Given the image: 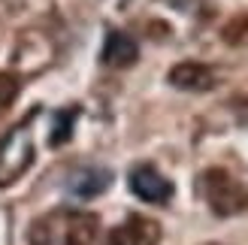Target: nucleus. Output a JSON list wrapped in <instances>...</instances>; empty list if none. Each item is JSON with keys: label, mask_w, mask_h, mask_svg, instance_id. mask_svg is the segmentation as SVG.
<instances>
[{"label": "nucleus", "mask_w": 248, "mask_h": 245, "mask_svg": "<svg viewBox=\"0 0 248 245\" xmlns=\"http://www.w3.org/2000/svg\"><path fill=\"white\" fill-rule=\"evenodd\" d=\"M157 242H160V224L145 215H127L106 236V245H157Z\"/></svg>", "instance_id": "4"}, {"label": "nucleus", "mask_w": 248, "mask_h": 245, "mask_svg": "<svg viewBox=\"0 0 248 245\" xmlns=\"http://www.w3.org/2000/svg\"><path fill=\"white\" fill-rule=\"evenodd\" d=\"M170 85L179 91H212L215 88V73L206 64H197V61H182L170 70Z\"/></svg>", "instance_id": "5"}, {"label": "nucleus", "mask_w": 248, "mask_h": 245, "mask_svg": "<svg viewBox=\"0 0 248 245\" xmlns=\"http://www.w3.org/2000/svg\"><path fill=\"white\" fill-rule=\"evenodd\" d=\"M130 191L136 194L140 200L145 203H155V206H167L170 197H172V182L160 173L157 167L152 164H140L130 169Z\"/></svg>", "instance_id": "3"}, {"label": "nucleus", "mask_w": 248, "mask_h": 245, "mask_svg": "<svg viewBox=\"0 0 248 245\" xmlns=\"http://www.w3.org/2000/svg\"><path fill=\"white\" fill-rule=\"evenodd\" d=\"M203 197L209 203V209L221 218H233V215H242L248 212V188L236 176H230L227 169L212 167L203 173Z\"/></svg>", "instance_id": "2"}, {"label": "nucleus", "mask_w": 248, "mask_h": 245, "mask_svg": "<svg viewBox=\"0 0 248 245\" xmlns=\"http://www.w3.org/2000/svg\"><path fill=\"white\" fill-rule=\"evenodd\" d=\"M100 236V218L91 212H70L67 215V230H64V245H97Z\"/></svg>", "instance_id": "7"}, {"label": "nucleus", "mask_w": 248, "mask_h": 245, "mask_svg": "<svg viewBox=\"0 0 248 245\" xmlns=\"http://www.w3.org/2000/svg\"><path fill=\"white\" fill-rule=\"evenodd\" d=\"M109 182H112V173H109V169L85 167V169H76V173L70 176L67 188L76 194V197H97V194H103L109 188Z\"/></svg>", "instance_id": "8"}, {"label": "nucleus", "mask_w": 248, "mask_h": 245, "mask_svg": "<svg viewBox=\"0 0 248 245\" xmlns=\"http://www.w3.org/2000/svg\"><path fill=\"white\" fill-rule=\"evenodd\" d=\"M224 40L230 46H245L248 43V15H239L233 18L227 28H224Z\"/></svg>", "instance_id": "10"}, {"label": "nucleus", "mask_w": 248, "mask_h": 245, "mask_svg": "<svg viewBox=\"0 0 248 245\" xmlns=\"http://www.w3.org/2000/svg\"><path fill=\"white\" fill-rule=\"evenodd\" d=\"M73 118H76V109H70V112H58V124H55V133H52V145H61V142L70 139Z\"/></svg>", "instance_id": "11"}, {"label": "nucleus", "mask_w": 248, "mask_h": 245, "mask_svg": "<svg viewBox=\"0 0 248 245\" xmlns=\"http://www.w3.org/2000/svg\"><path fill=\"white\" fill-rule=\"evenodd\" d=\"M33 118V115H31ZM31 118H24L21 124H16L3 139H0V188L18 182L28 169L33 167L36 145H33V130Z\"/></svg>", "instance_id": "1"}, {"label": "nucleus", "mask_w": 248, "mask_h": 245, "mask_svg": "<svg viewBox=\"0 0 248 245\" xmlns=\"http://www.w3.org/2000/svg\"><path fill=\"white\" fill-rule=\"evenodd\" d=\"M21 91V82L12 73H0V118L9 112V106L16 103V97Z\"/></svg>", "instance_id": "9"}, {"label": "nucleus", "mask_w": 248, "mask_h": 245, "mask_svg": "<svg viewBox=\"0 0 248 245\" xmlns=\"http://www.w3.org/2000/svg\"><path fill=\"white\" fill-rule=\"evenodd\" d=\"M136 58H140V46H136L133 36L121 33V31L106 33V43H103V64L106 67L124 70V67H133Z\"/></svg>", "instance_id": "6"}]
</instances>
